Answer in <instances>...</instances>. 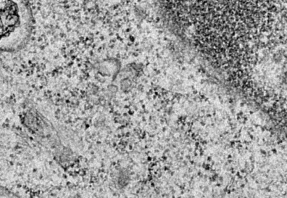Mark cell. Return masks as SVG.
<instances>
[{
  "mask_svg": "<svg viewBox=\"0 0 287 198\" xmlns=\"http://www.w3.org/2000/svg\"><path fill=\"white\" fill-rule=\"evenodd\" d=\"M32 15L28 2L0 1V50L22 47L30 35Z\"/></svg>",
  "mask_w": 287,
  "mask_h": 198,
  "instance_id": "cell-1",
  "label": "cell"
}]
</instances>
